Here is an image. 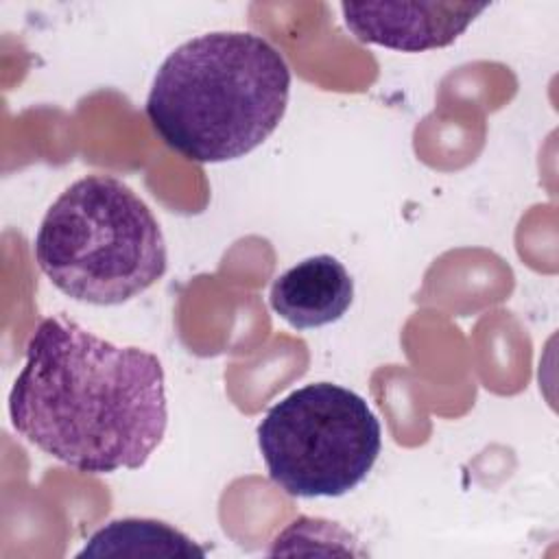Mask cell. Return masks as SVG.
I'll use <instances>...</instances> for the list:
<instances>
[{"instance_id": "3", "label": "cell", "mask_w": 559, "mask_h": 559, "mask_svg": "<svg viewBox=\"0 0 559 559\" xmlns=\"http://www.w3.org/2000/svg\"><path fill=\"white\" fill-rule=\"evenodd\" d=\"M33 251L55 288L92 306L124 304L168 269L157 218L111 175H87L66 188L44 214Z\"/></svg>"}, {"instance_id": "5", "label": "cell", "mask_w": 559, "mask_h": 559, "mask_svg": "<svg viewBox=\"0 0 559 559\" xmlns=\"http://www.w3.org/2000/svg\"><path fill=\"white\" fill-rule=\"evenodd\" d=\"M487 2H343V20L365 44L402 52L450 46Z\"/></svg>"}, {"instance_id": "1", "label": "cell", "mask_w": 559, "mask_h": 559, "mask_svg": "<svg viewBox=\"0 0 559 559\" xmlns=\"http://www.w3.org/2000/svg\"><path fill=\"white\" fill-rule=\"evenodd\" d=\"M20 437L83 474L140 469L168 426L159 358L68 317L39 321L9 393Z\"/></svg>"}, {"instance_id": "4", "label": "cell", "mask_w": 559, "mask_h": 559, "mask_svg": "<svg viewBox=\"0 0 559 559\" xmlns=\"http://www.w3.org/2000/svg\"><path fill=\"white\" fill-rule=\"evenodd\" d=\"M269 478L295 498H338L356 489L382 450V428L367 400L312 382L269 408L258 426Z\"/></svg>"}, {"instance_id": "2", "label": "cell", "mask_w": 559, "mask_h": 559, "mask_svg": "<svg viewBox=\"0 0 559 559\" xmlns=\"http://www.w3.org/2000/svg\"><path fill=\"white\" fill-rule=\"evenodd\" d=\"M290 70L255 33L216 31L177 46L159 66L146 116L168 148L199 164L238 159L282 122Z\"/></svg>"}, {"instance_id": "7", "label": "cell", "mask_w": 559, "mask_h": 559, "mask_svg": "<svg viewBox=\"0 0 559 559\" xmlns=\"http://www.w3.org/2000/svg\"><path fill=\"white\" fill-rule=\"evenodd\" d=\"M205 557L186 533L159 520L122 518L98 528L79 557Z\"/></svg>"}, {"instance_id": "6", "label": "cell", "mask_w": 559, "mask_h": 559, "mask_svg": "<svg viewBox=\"0 0 559 559\" xmlns=\"http://www.w3.org/2000/svg\"><path fill=\"white\" fill-rule=\"evenodd\" d=\"M354 301V280L334 255L306 258L284 271L271 286V308L297 330L338 321Z\"/></svg>"}]
</instances>
